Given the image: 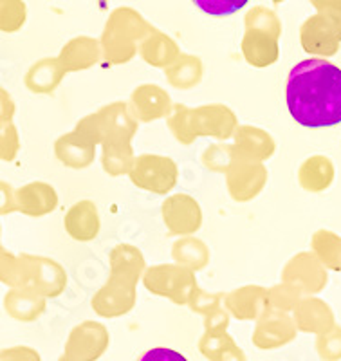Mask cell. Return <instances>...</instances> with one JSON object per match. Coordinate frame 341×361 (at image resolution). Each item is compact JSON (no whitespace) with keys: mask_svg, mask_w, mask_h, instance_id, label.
Returning <instances> with one entry per match:
<instances>
[{"mask_svg":"<svg viewBox=\"0 0 341 361\" xmlns=\"http://www.w3.org/2000/svg\"><path fill=\"white\" fill-rule=\"evenodd\" d=\"M136 361H188L181 353H177L173 349H166V347H156L147 353L141 354Z\"/></svg>","mask_w":341,"mask_h":361,"instance_id":"obj_3","label":"cell"},{"mask_svg":"<svg viewBox=\"0 0 341 361\" xmlns=\"http://www.w3.org/2000/svg\"><path fill=\"white\" fill-rule=\"evenodd\" d=\"M249 0H194V4L197 6L201 11L211 17H228L233 13L240 11L246 8Z\"/></svg>","mask_w":341,"mask_h":361,"instance_id":"obj_2","label":"cell"},{"mask_svg":"<svg viewBox=\"0 0 341 361\" xmlns=\"http://www.w3.org/2000/svg\"><path fill=\"white\" fill-rule=\"evenodd\" d=\"M6 361H35V360H33V357H29V356H18V357L8 356V357H6Z\"/></svg>","mask_w":341,"mask_h":361,"instance_id":"obj_4","label":"cell"},{"mask_svg":"<svg viewBox=\"0 0 341 361\" xmlns=\"http://www.w3.org/2000/svg\"><path fill=\"white\" fill-rule=\"evenodd\" d=\"M287 107L296 123L307 128L341 123V69L325 60H305L289 73Z\"/></svg>","mask_w":341,"mask_h":361,"instance_id":"obj_1","label":"cell"}]
</instances>
